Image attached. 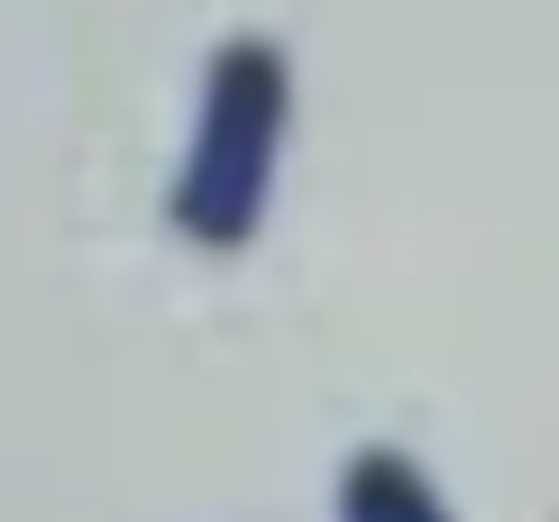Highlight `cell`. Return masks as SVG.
Listing matches in <instances>:
<instances>
[{"instance_id":"1","label":"cell","mask_w":559,"mask_h":522,"mask_svg":"<svg viewBox=\"0 0 559 522\" xmlns=\"http://www.w3.org/2000/svg\"><path fill=\"white\" fill-rule=\"evenodd\" d=\"M285 120H294V64L275 37H229L202 74V110H193V147L175 175V229L193 248H248L266 221L275 165H285Z\"/></svg>"},{"instance_id":"2","label":"cell","mask_w":559,"mask_h":522,"mask_svg":"<svg viewBox=\"0 0 559 522\" xmlns=\"http://www.w3.org/2000/svg\"><path fill=\"white\" fill-rule=\"evenodd\" d=\"M340 522H459V513L440 505L423 459L367 440V449H348V467H340Z\"/></svg>"}]
</instances>
